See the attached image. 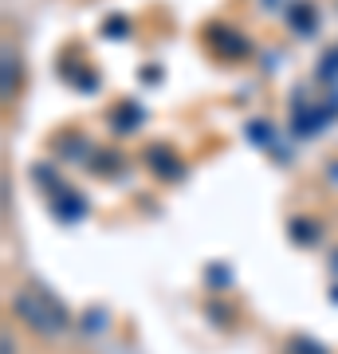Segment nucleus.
Segmentation results:
<instances>
[{
	"instance_id": "1",
	"label": "nucleus",
	"mask_w": 338,
	"mask_h": 354,
	"mask_svg": "<svg viewBox=\"0 0 338 354\" xmlns=\"http://www.w3.org/2000/svg\"><path fill=\"white\" fill-rule=\"evenodd\" d=\"M12 311L24 319L36 335H44V339L63 335V330H67V323H71V319H67V307H63L55 295H48L39 283L16 291V295H12Z\"/></svg>"
},
{
	"instance_id": "2",
	"label": "nucleus",
	"mask_w": 338,
	"mask_h": 354,
	"mask_svg": "<svg viewBox=\"0 0 338 354\" xmlns=\"http://www.w3.org/2000/svg\"><path fill=\"white\" fill-rule=\"evenodd\" d=\"M4 354H12V335H4Z\"/></svg>"
}]
</instances>
